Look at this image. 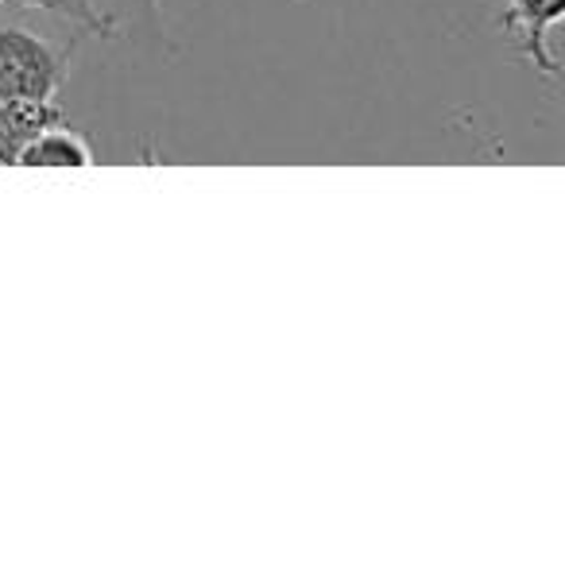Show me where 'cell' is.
<instances>
[{"instance_id":"277c9868","label":"cell","mask_w":565,"mask_h":565,"mask_svg":"<svg viewBox=\"0 0 565 565\" xmlns=\"http://www.w3.org/2000/svg\"><path fill=\"white\" fill-rule=\"evenodd\" d=\"M0 4H20V9H40L51 17L66 20V24H78L82 32H97V35H113L109 20H105L102 4L97 0H0Z\"/></svg>"},{"instance_id":"6da1fadb","label":"cell","mask_w":565,"mask_h":565,"mask_svg":"<svg viewBox=\"0 0 565 565\" xmlns=\"http://www.w3.org/2000/svg\"><path fill=\"white\" fill-rule=\"evenodd\" d=\"M74 47L55 51L28 28H0V102H55Z\"/></svg>"},{"instance_id":"3957f363","label":"cell","mask_w":565,"mask_h":565,"mask_svg":"<svg viewBox=\"0 0 565 565\" xmlns=\"http://www.w3.org/2000/svg\"><path fill=\"white\" fill-rule=\"evenodd\" d=\"M17 167H94V151H89V143L78 132L51 125L35 140L24 143Z\"/></svg>"},{"instance_id":"7a4b0ae2","label":"cell","mask_w":565,"mask_h":565,"mask_svg":"<svg viewBox=\"0 0 565 565\" xmlns=\"http://www.w3.org/2000/svg\"><path fill=\"white\" fill-rule=\"evenodd\" d=\"M565 0H508V12L500 17V32L515 35L523 58L542 74L557 78V63L550 55V32L562 24Z\"/></svg>"},{"instance_id":"5b68a950","label":"cell","mask_w":565,"mask_h":565,"mask_svg":"<svg viewBox=\"0 0 565 565\" xmlns=\"http://www.w3.org/2000/svg\"><path fill=\"white\" fill-rule=\"evenodd\" d=\"M105 12V20H109L113 35L120 32V28H148L156 40H167L163 32H159V0H97Z\"/></svg>"}]
</instances>
